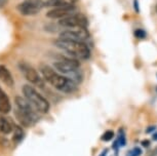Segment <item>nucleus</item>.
Here are the masks:
<instances>
[{
	"label": "nucleus",
	"mask_w": 157,
	"mask_h": 156,
	"mask_svg": "<svg viewBox=\"0 0 157 156\" xmlns=\"http://www.w3.org/2000/svg\"><path fill=\"white\" fill-rule=\"evenodd\" d=\"M40 72L44 80L62 93H72L77 89V83L75 81L56 71L48 65H42L40 67Z\"/></svg>",
	"instance_id": "obj_1"
},
{
	"label": "nucleus",
	"mask_w": 157,
	"mask_h": 156,
	"mask_svg": "<svg viewBox=\"0 0 157 156\" xmlns=\"http://www.w3.org/2000/svg\"><path fill=\"white\" fill-rule=\"evenodd\" d=\"M14 104H16L14 114H16L17 121L21 123V125L25 126V127H30L37 121L38 116L36 110L25 98L16 97Z\"/></svg>",
	"instance_id": "obj_2"
},
{
	"label": "nucleus",
	"mask_w": 157,
	"mask_h": 156,
	"mask_svg": "<svg viewBox=\"0 0 157 156\" xmlns=\"http://www.w3.org/2000/svg\"><path fill=\"white\" fill-rule=\"evenodd\" d=\"M54 44L58 48L67 52L68 55L76 60H87L90 57V48L82 41L67 40V39H57Z\"/></svg>",
	"instance_id": "obj_3"
},
{
	"label": "nucleus",
	"mask_w": 157,
	"mask_h": 156,
	"mask_svg": "<svg viewBox=\"0 0 157 156\" xmlns=\"http://www.w3.org/2000/svg\"><path fill=\"white\" fill-rule=\"evenodd\" d=\"M54 68L56 71L63 74L75 82L81 80V76L79 75L80 72V64L78 60L74 58H62L61 60L56 61L54 63Z\"/></svg>",
	"instance_id": "obj_4"
},
{
	"label": "nucleus",
	"mask_w": 157,
	"mask_h": 156,
	"mask_svg": "<svg viewBox=\"0 0 157 156\" xmlns=\"http://www.w3.org/2000/svg\"><path fill=\"white\" fill-rule=\"evenodd\" d=\"M23 95L27 101L33 106V108L39 113H47L49 111L50 105L48 101L37 92V89L30 84H25L23 86Z\"/></svg>",
	"instance_id": "obj_5"
},
{
	"label": "nucleus",
	"mask_w": 157,
	"mask_h": 156,
	"mask_svg": "<svg viewBox=\"0 0 157 156\" xmlns=\"http://www.w3.org/2000/svg\"><path fill=\"white\" fill-rule=\"evenodd\" d=\"M19 69H20V71L22 72V74L24 75V77L27 79L30 83L41 88L44 86L43 77H41L39 75V73L37 72V70L35 69L33 66L29 65L28 63H26V62H20Z\"/></svg>",
	"instance_id": "obj_6"
},
{
	"label": "nucleus",
	"mask_w": 157,
	"mask_h": 156,
	"mask_svg": "<svg viewBox=\"0 0 157 156\" xmlns=\"http://www.w3.org/2000/svg\"><path fill=\"white\" fill-rule=\"evenodd\" d=\"M45 3L42 0H24L17 4V10L23 16H34L42 10Z\"/></svg>",
	"instance_id": "obj_7"
},
{
	"label": "nucleus",
	"mask_w": 157,
	"mask_h": 156,
	"mask_svg": "<svg viewBox=\"0 0 157 156\" xmlns=\"http://www.w3.org/2000/svg\"><path fill=\"white\" fill-rule=\"evenodd\" d=\"M87 19L82 13H76L74 14L65 17V19L59 20V25L62 26L63 28L71 29V28H86L87 26Z\"/></svg>",
	"instance_id": "obj_8"
},
{
	"label": "nucleus",
	"mask_w": 157,
	"mask_h": 156,
	"mask_svg": "<svg viewBox=\"0 0 157 156\" xmlns=\"http://www.w3.org/2000/svg\"><path fill=\"white\" fill-rule=\"evenodd\" d=\"M90 34L86 28H71L67 29L60 33V39H67V40H75V41H82L88 39Z\"/></svg>",
	"instance_id": "obj_9"
},
{
	"label": "nucleus",
	"mask_w": 157,
	"mask_h": 156,
	"mask_svg": "<svg viewBox=\"0 0 157 156\" xmlns=\"http://www.w3.org/2000/svg\"><path fill=\"white\" fill-rule=\"evenodd\" d=\"M76 13V7L74 6H63V7H54L48 13H46V17L49 19L62 20L65 17Z\"/></svg>",
	"instance_id": "obj_10"
},
{
	"label": "nucleus",
	"mask_w": 157,
	"mask_h": 156,
	"mask_svg": "<svg viewBox=\"0 0 157 156\" xmlns=\"http://www.w3.org/2000/svg\"><path fill=\"white\" fill-rule=\"evenodd\" d=\"M0 81L8 87H13L14 85V79L7 67L0 64Z\"/></svg>",
	"instance_id": "obj_11"
},
{
	"label": "nucleus",
	"mask_w": 157,
	"mask_h": 156,
	"mask_svg": "<svg viewBox=\"0 0 157 156\" xmlns=\"http://www.w3.org/2000/svg\"><path fill=\"white\" fill-rule=\"evenodd\" d=\"M11 111V103L7 93L0 86V113L7 114Z\"/></svg>",
	"instance_id": "obj_12"
},
{
	"label": "nucleus",
	"mask_w": 157,
	"mask_h": 156,
	"mask_svg": "<svg viewBox=\"0 0 157 156\" xmlns=\"http://www.w3.org/2000/svg\"><path fill=\"white\" fill-rule=\"evenodd\" d=\"M77 0H47L45 6L48 7H63V6H74Z\"/></svg>",
	"instance_id": "obj_13"
},
{
	"label": "nucleus",
	"mask_w": 157,
	"mask_h": 156,
	"mask_svg": "<svg viewBox=\"0 0 157 156\" xmlns=\"http://www.w3.org/2000/svg\"><path fill=\"white\" fill-rule=\"evenodd\" d=\"M14 123L10 122V120L5 117H0V132L3 135H10L13 131Z\"/></svg>",
	"instance_id": "obj_14"
},
{
	"label": "nucleus",
	"mask_w": 157,
	"mask_h": 156,
	"mask_svg": "<svg viewBox=\"0 0 157 156\" xmlns=\"http://www.w3.org/2000/svg\"><path fill=\"white\" fill-rule=\"evenodd\" d=\"M24 138V131L23 129L14 124V127H13V141L17 143H19L20 141H22Z\"/></svg>",
	"instance_id": "obj_15"
},
{
	"label": "nucleus",
	"mask_w": 157,
	"mask_h": 156,
	"mask_svg": "<svg viewBox=\"0 0 157 156\" xmlns=\"http://www.w3.org/2000/svg\"><path fill=\"white\" fill-rule=\"evenodd\" d=\"M113 137H114V132L112 131H107L104 132V135L101 139H102V141H105V142H109V141L113 139Z\"/></svg>",
	"instance_id": "obj_16"
},
{
	"label": "nucleus",
	"mask_w": 157,
	"mask_h": 156,
	"mask_svg": "<svg viewBox=\"0 0 157 156\" xmlns=\"http://www.w3.org/2000/svg\"><path fill=\"white\" fill-rule=\"evenodd\" d=\"M125 136H124V132L123 131H119V138H118V145L120 147H124L125 146Z\"/></svg>",
	"instance_id": "obj_17"
},
{
	"label": "nucleus",
	"mask_w": 157,
	"mask_h": 156,
	"mask_svg": "<svg viewBox=\"0 0 157 156\" xmlns=\"http://www.w3.org/2000/svg\"><path fill=\"white\" fill-rule=\"evenodd\" d=\"M141 154H142V150L139 148V147H136V148L130 150V151L127 153L126 156H140Z\"/></svg>",
	"instance_id": "obj_18"
},
{
	"label": "nucleus",
	"mask_w": 157,
	"mask_h": 156,
	"mask_svg": "<svg viewBox=\"0 0 157 156\" xmlns=\"http://www.w3.org/2000/svg\"><path fill=\"white\" fill-rule=\"evenodd\" d=\"M135 36L136 38H138V39H144V38H146V33H145V31L142 30V29H137V30L135 31Z\"/></svg>",
	"instance_id": "obj_19"
},
{
	"label": "nucleus",
	"mask_w": 157,
	"mask_h": 156,
	"mask_svg": "<svg viewBox=\"0 0 157 156\" xmlns=\"http://www.w3.org/2000/svg\"><path fill=\"white\" fill-rule=\"evenodd\" d=\"M6 3H7V0H0V7L6 5Z\"/></svg>",
	"instance_id": "obj_20"
},
{
	"label": "nucleus",
	"mask_w": 157,
	"mask_h": 156,
	"mask_svg": "<svg viewBox=\"0 0 157 156\" xmlns=\"http://www.w3.org/2000/svg\"><path fill=\"white\" fill-rule=\"evenodd\" d=\"M142 145L144 147H148L149 146V141H143V142H142Z\"/></svg>",
	"instance_id": "obj_21"
},
{
	"label": "nucleus",
	"mask_w": 157,
	"mask_h": 156,
	"mask_svg": "<svg viewBox=\"0 0 157 156\" xmlns=\"http://www.w3.org/2000/svg\"><path fill=\"white\" fill-rule=\"evenodd\" d=\"M156 155H157V147H156V149L154 150V151H152V153H151L150 156H156Z\"/></svg>",
	"instance_id": "obj_22"
},
{
	"label": "nucleus",
	"mask_w": 157,
	"mask_h": 156,
	"mask_svg": "<svg viewBox=\"0 0 157 156\" xmlns=\"http://www.w3.org/2000/svg\"><path fill=\"white\" fill-rule=\"evenodd\" d=\"M107 155V150H105V151H103V153L101 154V156H106Z\"/></svg>",
	"instance_id": "obj_23"
},
{
	"label": "nucleus",
	"mask_w": 157,
	"mask_h": 156,
	"mask_svg": "<svg viewBox=\"0 0 157 156\" xmlns=\"http://www.w3.org/2000/svg\"><path fill=\"white\" fill-rule=\"evenodd\" d=\"M153 140L157 141V132H156V134H154V135H153Z\"/></svg>",
	"instance_id": "obj_24"
},
{
	"label": "nucleus",
	"mask_w": 157,
	"mask_h": 156,
	"mask_svg": "<svg viewBox=\"0 0 157 156\" xmlns=\"http://www.w3.org/2000/svg\"><path fill=\"white\" fill-rule=\"evenodd\" d=\"M156 11H157V5H156Z\"/></svg>",
	"instance_id": "obj_25"
}]
</instances>
